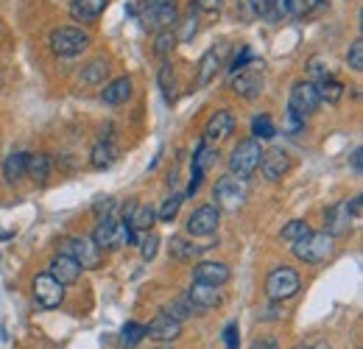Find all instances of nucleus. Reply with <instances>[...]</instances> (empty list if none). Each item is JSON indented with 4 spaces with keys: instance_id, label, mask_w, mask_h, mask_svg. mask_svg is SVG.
<instances>
[{
    "instance_id": "1",
    "label": "nucleus",
    "mask_w": 363,
    "mask_h": 349,
    "mask_svg": "<svg viewBox=\"0 0 363 349\" xmlns=\"http://www.w3.org/2000/svg\"><path fill=\"white\" fill-rule=\"evenodd\" d=\"M179 20L177 0H140V23L151 31L174 28Z\"/></svg>"
},
{
    "instance_id": "2",
    "label": "nucleus",
    "mask_w": 363,
    "mask_h": 349,
    "mask_svg": "<svg viewBox=\"0 0 363 349\" xmlns=\"http://www.w3.org/2000/svg\"><path fill=\"white\" fill-rule=\"evenodd\" d=\"M260 160H263V145L260 140L249 137V140H240L229 157V174L238 176V179H249L260 168Z\"/></svg>"
},
{
    "instance_id": "3",
    "label": "nucleus",
    "mask_w": 363,
    "mask_h": 349,
    "mask_svg": "<svg viewBox=\"0 0 363 349\" xmlns=\"http://www.w3.org/2000/svg\"><path fill=\"white\" fill-rule=\"evenodd\" d=\"M229 87L240 98H257L263 92V59H249L240 70H235Z\"/></svg>"
},
{
    "instance_id": "4",
    "label": "nucleus",
    "mask_w": 363,
    "mask_h": 349,
    "mask_svg": "<svg viewBox=\"0 0 363 349\" xmlns=\"http://www.w3.org/2000/svg\"><path fill=\"white\" fill-rule=\"evenodd\" d=\"M90 48V34L82 31V28H73V26H65V28H56L50 31V50L56 56H79Z\"/></svg>"
},
{
    "instance_id": "5",
    "label": "nucleus",
    "mask_w": 363,
    "mask_h": 349,
    "mask_svg": "<svg viewBox=\"0 0 363 349\" xmlns=\"http://www.w3.org/2000/svg\"><path fill=\"white\" fill-rule=\"evenodd\" d=\"M299 285H302L299 274L291 265H279V268H274L272 274H269V279H266V294H269L272 302H285V299L299 294Z\"/></svg>"
},
{
    "instance_id": "6",
    "label": "nucleus",
    "mask_w": 363,
    "mask_h": 349,
    "mask_svg": "<svg viewBox=\"0 0 363 349\" xmlns=\"http://www.w3.org/2000/svg\"><path fill=\"white\" fill-rule=\"evenodd\" d=\"M291 249L302 262H321L327 260L330 252H333V238L327 232H308L305 238L291 243Z\"/></svg>"
},
{
    "instance_id": "7",
    "label": "nucleus",
    "mask_w": 363,
    "mask_h": 349,
    "mask_svg": "<svg viewBox=\"0 0 363 349\" xmlns=\"http://www.w3.org/2000/svg\"><path fill=\"white\" fill-rule=\"evenodd\" d=\"M249 196V187H246V179H238V176H221L216 182V207L218 210H238L243 207Z\"/></svg>"
},
{
    "instance_id": "8",
    "label": "nucleus",
    "mask_w": 363,
    "mask_h": 349,
    "mask_svg": "<svg viewBox=\"0 0 363 349\" xmlns=\"http://www.w3.org/2000/svg\"><path fill=\"white\" fill-rule=\"evenodd\" d=\"M218 221H221V210L216 204H201L199 210L190 213V218H187L184 226H187L190 238H210V235H216Z\"/></svg>"
},
{
    "instance_id": "9",
    "label": "nucleus",
    "mask_w": 363,
    "mask_h": 349,
    "mask_svg": "<svg viewBox=\"0 0 363 349\" xmlns=\"http://www.w3.org/2000/svg\"><path fill=\"white\" fill-rule=\"evenodd\" d=\"M62 255H70L82 268H98L101 265V249L92 238H67L62 243Z\"/></svg>"
},
{
    "instance_id": "10",
    "label": "nucleus",
    "mask_w": 363,
    "mask_h": 349,
    "mask_svg": "<svg viewBox=\"0 0 363 349\" xmlns=\"http://www.w3.org/2000/svg\"><path fill=\"white\" fill-rule=\"evenodd\" d=\"M34 299L43 307H48V310H53V307H59L65 302V285L50 271L37 274V279H34Z\"/></svg>"
},
{
    "instance_id": "11",
    "label": "nucleus",
    "mask_w": 363,
    "mask_h": 349,
    "mask_svg": "<svg viewBox=\"0 0 363 349\" xmlns=\"http://www.w3.org/2000/svg\"><path fill=\"white\" fill-rule=\"evenodd\" d=\"M318 104H321V101H318L316 84H313V82H296V84H294V89H291V112H294V115L305 118V115L316 112Z\"/></svg>"
},
{
    "instance_id": "12",
    "label": "nucleus",
    "mask_w": 363,
    "mask_h": 349,
    "mask_svg": "<svg viewBox=\"0 0 363 349\" xmlns=\"http://www.w3.org/2000/svg\"><path fill=\"white\" fill-rule=\"evenodd\" d=\"M232 271H229L227 262L218 260H201L193 265V282H204V285H213V288H221L224 282H229Z\"/></svg>"
},
{
    "instance_id": "13",
    "label": "nucleus",
    "mask_w": 363,
    "mask_h": 349,
    "mask_svg": "<svg viewBox=\"0 0 363 349\" xmlns=\"http://www.w3.org/2000/svg\"><path fill=\"white\" fill-rule=\"evenodd\" d=\"M145 336L154 341H177L182 336V321L171 318L168 313H160L157 318H151L145 324Z\"/></svg>"
},
{
    "instance_id": "14",
    "label": "nucleus",
    "mask_w": 363,
    "mask_h": 349,
    "mask_svg": "<svg viewBox=\"0 0 363 349\" xmlns=\"http://www.w3.org/2000/svg\"><path fill=\"white\" fill-rule=\"evenodd\" d=\"M260 168H263V176H266L269 182H279L282 176L291 171V154H288V151H282V148L263 151Z\"/></svg>"
},
{
    "instance_id": "15",
    "label": "nucleus",
    "mask_w": 363,
    "mask_h": 349,
    "mask_svg": "<svg viewBox=\"0 0 363 349\" xmlns=\"http://www.w3.org/2000/svg\"><path fill=\"white\" fill-rule=\"evenodd\" d=\"M235 129V118H232V112L229 109H218L210 121H207V126H204V140L207 143H221V140H227L229 134Z\"/></svg>"
},
{
    "instance_id": "16",
    "label": "nucleus",
    "mask_w": 363,
    "mask_h": 349,
    "mask_svg": "<svg viewBox=\"0 0 363 349\" xmlns=\"http://www.w3.org/2000/svg\"><path fill=\"white\" fill-rule=\"evenodd\" d=\"M184 297L196 305L199 313H204V310H213V307L221 305V294H218V288H213V285H204V282H193L190 285V291H184Z\"/></svg>"
},
{
    "instance_id": "17",
    "label": "nucleus",
    "mask_w": 363,
    "mask_h": 349,
    "mask_svg": "<svg viewBox=\"0 0 363 349\" xmlns=\"http://www.w3.org/2000/svg\"><path fill=\"white\" fill-rule=\"evenodd\" d=\"M350 213H347V201H338V204H333L327 213H324V232L330 235V238H338V235H344V232H350Z\"/></svg>"
},
{
    "instance_id": "18",
    "label": "nucleus",
    "mask_w": 363,
    "mask_h": 349,
    "mask_svg": "<svg viewBox=\"0 0 363 349\" xmlns=\"http://www.w3.org/2000/svg\"><path fill=\"white\" fill-rule=\"evenodd\" d=\"M123 218H126V223H129L135 232H148V229L154 226V218H157V213H154V207H148V204L129 201V207L123 210Z\"/></svg>"
},
{
    "instance_id": "19",
    "label": "nucleus",
    "mask_w": 363,
    "mask_h": 349,
    "mask_svg": "<svg viewBox=\"0 0 363 349\" xmlns=\"http://www.w3.org/2000/svg\"><path fill=\"white\" fill-rule=\"evenodd\" d=\"M82 265L73 260L70 255H59L56 260L50 262V274L62 282V285H73V282H79V277H82Z\"/></svg>"
},
{
    "instance_id": "20",
    "label": "nucleus",
    "mask_w": 363,
    "mask_h": 349,
    "mask_svg": "<svg viewBox=\"0 0 363 349\" xmlns=\"http://www.w3.org/2000/svg\"><path fill=\"white\" fill-rule=\"evenodd\" d=\"M132 98V79L129 76H121V79H115V82H109L104 92H101V101L104 104H109V106H121V104H126Z\"/></svg>"
},
{
    "instance_id": "21",
    "label": "nucleus",
    "mask_w": 363,
    "mask_h": 349,
    "mask_svg": "<svg viewBox=\"0 0 363 349\" xmlns=\"http://www.w3.org/2000/svg\"><path fill=\"white\" fill-rule=\"evenodd\" d=\"M118 145L112 143V140H101V143H95V148H92L90 154V165L95 171H106V168H112L115 162H118Z\"/></svg>"
},
{
    "instance_id": "22",
    "label": "nucleus",
    "mask_w": 363,
    "mask_h": 349,
    "mask_svg": "<svg viewBox=\"0 0 363 349\" xmlns=\"http://www.w3.org/2000/svg\"><path fill=\"white\" fill-rule=\"evenodd\" d=\"M106 9V0H73L70 3V17L76 23H95Z\"/></svg>"
},
{
    "instance_id": "23",
    "label": "nucleus",
    "mask_w": 363,
    "mask_h": 349,
    "mask_svg": "<svg viewBox=\"0 0 363 349\" xmlns=\"http://www.w3.org/2000/svg\"><path fill=\"white\" fill-rule=\"evenodd\" d=\"M249 6H252V11H255L260 20H266V23H279L282 17H288L285 0H249Z\"/></svg>"
},
{
    "instance_id": "24",
    "label": "nucleus",
    "mask_w": 363,
    "mask_h": 349,
    "mask_svg": "<svg viewBox=\"0 0 363 349\" xmlns=\"http://www.w3.org/2000/svg\"><path fill=\"white\" fill-rule=\"evenodd\" d=\"M106 76H109V62H106V59H92V62H87V65L82 67L79 82H82L84 87H98V84H104Z\"/></svg>"
},
{
    "instance_id": "25",
    "label": "nucleus",
    "mask_w": 363,
    "mask_h": 349,
    "mask_svg": "<svg viewBox=\"0 0 363 349\" xmlns=\"http://www.w3.org/2000/svg\"><path fill=\"white\" fill-rule=\"evenodd\" d=\"M207 249H210V246H199V243L184 240V238H171V257H174V260L190 262V260H196V257H201Z\"/></svg>"
},
{
    "instance_id": "26",
    "label": "nucleus",
    "mask_w": 363,
    "mask_h": 349,
    "mask_svg": "<svg viewBox=\"0 0 363 349\" xmlns=\"http://www.w3.org/2000/svg\"><path fill=\"white\" fill-rule=\"evenodd\" d=\"M218 67H221V53H218V50H207V53L199 59V79H196V84H199V87H207V84L216 79Z\"/></svg>"
},
{
    "instance_id": "27",
    "label": "nucleus",
    "mask_w": 363,
    "mask_h": 349,
    "mask_svg": "<svg viewBox=\"0 0 363 349\" xmlns=\"http://www.w3.org/2000/svg\"><path fill=\"white\" fill-rule=\"evenodd\" d=\"M216 162H218V148L210 145L207 140L199 143V148H196V154H193V174H207Z\"/></svg>"
},
{
    "instance_id": "28",
    "label": "nucleus",
    "mask_w": 363,
    "mask_h": 349,
    "mask_svg": "<svg viewBox=\"0 0 363 349\" xmlns=\"http://www.w3.org/2000/svg\"><path fill=\"white\" fill-rule=\"evenodd\" d=\"M285 6H288V14L291 17L311 20V17H316L318 11H324L327 0H285Z\"/></svg>"
},
{
    "instance_id": "29",
    "label": "nucleus",
    "mask_w": 363,
    "mask_h": 349,
    "mask_svg": "<svg viewBox=\"0 0 363 349\" xmlns=\"http://www.w3.org/2000/svg\"><path fill=\"white\" fill-rule=\"evenodd\" d=\"M26 162H28V154H23V151L9 154L6 162H3V179H6L9 184H17V182L26 176Z\"/></svg>"
},
{
    "instance_id": "30",
    "label": "nucleus",
    "mask_w": 363,
    "mask_h": 349,
    "mask_svg": "<svg viewBox=\"0 0 363 349\" xmlns=\"http://www.w3.org/2000/svg\"><path fill=\"white\" fill-rule=\"evenodd\" d=\"M316 84V95L318 101H324V104H338L341 98H344V84L341 82H335L333 76H327V79H321V82H313Z\"/></svg>"
},
{
    "instance_id": "31",
    "label": "nucleus",
    "mask_w": 363,
    "mask_h": 349,
    "mask_svg": "<svg viewBox=\"0 0 363 349\" xmlns=\"http://www.w3.org/2000/svg\"><path fill=\"white\" fill-rule=\"evenodd\" d=\"M26 174L31 176L34 182L45 184L48 176H50V157H48V154H28V162H26Z\"/></svg>"
},
{
    "instance_id": "32",
    "label": "nucleus",
    "mask_w": 363,
    "mask_h": 349,
    "mask_svg": "<svg viewBox=\"0 0 363 349\" xmlns=\"http://www.w3.org/2000/svg\"><path fill=\"white\" fill-rule=\"evenodd\" d=\"M162 313H168L171 318H177V321H187V318H193V316H201L199 310H196V305L182 294V297H177V299H171L168 305H165V310Z\"/></svg>"
},
{
    "instance_id": "33",
    "label": "nucleus",
    "mask_w": 363,
    "mask_h": 349,
    "mask_svg": "<svg viewBox=\"0 0 363 349\" xmlns=\"http://www.w3.org/2000/svg\"><path fill=\"white\" fill-rule=\"evenodd\" d=\"M145 338V324H137V321H129L121 333V349H135L140 341Z\"/></svg>"
},
{
    "instance_id": "34",
    "label": "nucleus",
    "mask_w": 363,
    "mask_h": 349,
    "mask_svg": "<svg viewBox=\"0 0 363 349\" xmlns=\"http://www.w3.org/2000/svg\"><path fill=\"white\" fill-rule=\"evenodd\" d=\"M174 48H177V37H174V31H171V28L157 31V40H154V53H157L160 59H168Z\"/></svg>"
},
{
    "instance_id": "35",
    "label": "nucleus",
    "mask_w": 363,
    "mask_h": 349,
    "mask_svg": "<svg viewBox=\"0 0 363 349\" xmlns=\"http://www.w3.org/2000/svg\"><path fill=\"white\" fill-rule=\"evenodd\" d=\"M157 82H160V89H162L165 101H171V98H174V87H177V76H174L171 62H162V67H160V73H157Z\"/></svg>"
},
{
    "instance_id": "36",
    "label": "nucleus",
    "mask_w": 363,
    "mask_h": 349,
    "mask_svg": "<svg viewBox=\"0 0 363 349\" xmlns=\"http://www.w3.org/2000/svg\"><path fill=\"white\" fill-rule=\"evenodd\" d=\"M311 232V226H308V221H302V218H296V221H291V223H285L282 226V232H279V238L285 240V243H296L299 238H305Z\"/></svg>"
},
{
    "instance_id": "37",
    "label": "nucleus",
    "mask_w": 363,
    "mask_h": 349,
    "mask_svg": "<svg viewBox=\"0 0 363 349\" xmlns=\"http://www.w3.org/2000/svg\"><path fill=\"white\" fill-rule=\"evenodd\" d=\"M252 134H255V140H274L277 137V126H274V121L269 115H257L252 121Z\"/></svg>"
},
{
    "instance_id": "38",
    "label": "nucleus",
    "mask_w": 363,
    "mask_h": 349,
    "mask_svg": "<svg viewBox=\"0 0 363 349\" xmlns=\"http://www.w3.org/2000/svg\"><path fill=\"white\" fill-rule=\"evenodd\" d=\"M177 26H179V31H174L177 43H187V40H193V37H196V31H199V20H196V14H193V11H190L184 20H177Z\"/></svg>"
},
{
    "instance_id": "39",
    "label": "nucleus",
    "mask_w": 363,
    "mask_h": 349,
    "mask_svg": "<svg viewBox=\"0 0 363 349\" xmlns=\"http://www.w3.org/2000/svg\"><path fill=\"white\" fill-rule=\"evenodd\" d=\"M179 207H182V196L177 193V196L165 199V204L160 207V213H157V216H160V221H162V223H171V221L179 216Z\"/></svg>"
},
{
    "instance_id": "40",
    "label": "nucleus",
    "mask_w": 363,
    "mask_h": 349,
    "mask_svg": "<svg viewBox=\"0 0 363 349\" xmlns=\"http://www.w3.org/2000/svg\"><path fill=\"white\" fill-rule=\"evenodd\" d=\"M308 73H311V82L327 79V76H330V62H327L324 56H313V59L308 62Z\"/></svg>"
},
{
    "instance_id": "41",
    "label": "nucleus",
    "mask_w": 363,
    "mask_h": 349,
    "mask_svg": "<svg viewBox=\"0 0 363 349\" xmlns=\"http://www.w3.org/2000/svg\"><path fill=\"white\" fill-rule=\"evenodd\" d=\"M157 249H160V238L154 235V232H148L143 240H140V255H143V260L151 262L157 257Z\"/></svg>"
},
{
    "instance_id": "42",
    "label": "nucleus",
    "mask_w": 363,
    "mask_h": 349,
    "mask_svg": "<svg viewBox=\"0 0 363 349\" xmlns=\"http://www.w3.org/2000/svg\"><path fill=\"white\" fill-rule=\"evenodd\" d=\"M347 65H350V70H355V73H361V70H363V43H361V40H355V43L350 45Z\"/></svg>"
},
{
    "instance_id": "43",
    "label": "nucleus",
    "mask_w": 363,
    "mask_h": 349,
    "mask_svg": "<svg viewBox=\"0 0 363 349\" xmlns=\"http://www.w3.org/2000/svg\"><path fill=\"white\" fill-rule=\"evenodd\" d=\"M224 344H227V349L240 347V327H238V321H229L227 327H224Z\"/></svg>"
},
{
    "instance_id": "44",
    "label": "nucleus",
    "mask_w": 363,
    "mask_h": 349,
    "mask_svg": "<svg viewBox=\"0 0 363 349\" xmlns=\"http://www.w3.org/2000/svg\"><path fill=\"white\" fill-rule=\"evenodd\" d=\"M347 213H350V218H352V223H358L363 216V199L361 196H355L352 201H347Z\"/></svg>"
},
{
    "instance_id": "45",
    "label": "nucleus",
    "mask_w": 363,
    "mask_h": 349,
    "mask_svg": "<svg viewBox=\"0 0 363 349\" xmlns=\"http://www.w3.org/2000/svg\"><path fill=\"white\" fill-rule=\"evenodd\" d=\"M112 210H115V199H101L95 204V213L98 216H112Z\"/></svg>"
},
{
    "instance_id": "46",
    "label": "nucleus",
    "mask_w": 363,
    "mask_h": 349,
    "mask_svg": "<svg viewBox=\"0 0 363 349\" xmlns=\"http://www.w3.org/2000/svg\"><path fill=\"white\" fill-rule=\"evenodd\" d=\"M224 6V0H196V9L201 11H218Z\"/></svg>"
},
{
    "instance_id": "47",
    "label": "nucleus",
    "mask_w": 363,
    "mask_h": 349,
    "mask_svg": "<svg viewBox=\"0 0 363 349\" xmlns=\"http://www.w3.org/2000/svg\"><path fill=\"white\" fill-rule=\"evenodd\" d=\"M252 349H279V344H277V338H272V336H263V338H257L252 344Z\"/></svg>"
},
{
    "instance_id": "48",
    "label": "nucleus",
    "mask_w": 363,
    "mask_h": 349,
    "mask_svg": "<svg viewBox=\"0 0 363 349\" xmlns=\"http://www.w3.org/2000/svg\"><path fill=\"white\" fill-rule=\"evenodd\" d=\"M352 171H355L358 176L363 174V148H361V145L352 151Z\"/></svg>"
},
{
    "instance_id": "49",
    "label": "nucleus",
    "mask_w": 363,
    "mask_h": 349,
    "mask_svg": "<svg viewBox=\"0 0 363 349\" xmlns=\"http://www.w3.org/2000/svg\"><path fill=\"white\" fill-rule=\"evenodd\" d=\"M311 349H333V347H330V344H324V341H318V344H313Z\"/></svg>"
},
{
    "instance_id": "50",
    "label": "nucleus",
    "mask_w": 363,
    "mask_h": 349,
    "mask_svg": "<svg viewBox=\"0 0 363 349\" xmlns=\"http://www.w3.org/2000/svg\"><path fill=\"white\" fill-rule=\"evenodd\" d=\"M160 349H171V347H160Z\"/></svg>"
},
{
    "instance_id": "51",
    "label": "nucleus",
    "mask_w": 363,
    "mask_h": 349,
    "mask_svg": "<svg viewBox=\"0 0 363 349\" xmlns=\"http://www.w3.org/2000/svg\"><path fill=\"white\" fill-rule=\"evenodd\" d=\"M0 87H3V79H0Z\"/></svg>"
}]
</instances>
